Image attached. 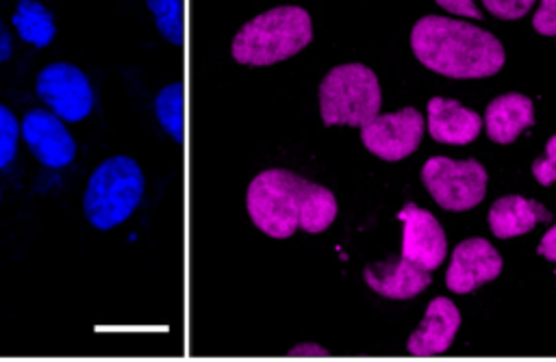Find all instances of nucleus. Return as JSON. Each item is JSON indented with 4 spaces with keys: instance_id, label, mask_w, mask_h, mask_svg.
<instances>
[{
    "instance_id": "aec40b11",
    "label": "nucleus",
    "mask_w": 556,
    "mask_h": 362,
    "mask_svg": "<svg viewBox=\"0 0 556 362\" xmlns=\"http://www.w3.org/2000/svg\"><path fill=\"white\" fill-rule=\"evenodd\" d=\"M17 134H20V124L13 111L0 104V169L13 160L17 152Z\"/></svg>"
},
{
    "instance_id": "0eeeda50",
    "label": "nucleus",
    "mask_w": 556,
    "mask_h": 362,
    "mask_svg": "<svg viewBox=\"0 0 556 362\" xmlns=\"http://www.w3.org/2000/svg\"><path fill=\"white\" fill-rule=\"evenodd\" d=\"M39 100L63 121H80L93 108V89L83 69L72 63H50L37 74Z\"/></svg>"
},
{
    "instance_id": "423d86ee",
    "label": "nucleus",
    "mask_w": 556,
    "mask_h": 362,
    "mask_svg": "<svg viewBox=\"0 0 556 362\" xmlns=\"http://www.w3.org/2000/svg\"><path fill=\"white\" fill-rule=\"evenodd\" d=\"M421 182L445 210H469L486 193V169L478 160L432 156L421 167Z\"/></svg>"
},
{
    "instance_id": "a211bd4d",
    "label": "nucleus",
    "mask_w": 556,
    "mask_h": 362,
    "mask_svg": "<svg viewBox=\"0 0 556 362\" xmlns=\"http://www.w3.org/2000/svg\"><path fill=\"white\" fill-rule=\"evenodd\" d=\"M154 115L161 128L176 141H185V85L180 80L165 85L154 98Z\"/></svg>"
},
{
    "instance_id": "f3484780",
    "label": "nucleus",
    "mask_w": 556,
    "mask_h": 362,
    "mask_svg": "<svg viewBox=\"0 0 556 362\" xmlns=\"http://www.w3.org/2000/svg\"><path fill=\"white\" fill-rule=\"evenodd\" d=\"M11 24L17 35L35 48L50 46L56 35L54 15L37 0H17Z\"/></svg>"
},
{
    "instance_id": "393cba45",
    "label": "nucleus",
    "mask_w": 556,
    "mask_h": 362,
    "mask_svg": "<svg viewBox=\"0 0 556 362\" xmlns=\"http://www.w3.org/2000/svg\"><path fill=\"white\" fill-rule=\"evenodd\" d=\"M539 254L545 256L547 260L556 262V223L543 234V238L539 243Z\"/></svg>"
},
{
    "instance_id": "f03ea898",
    "label": "nucleus",
    "mask_w": 556,
    "mask_h": 362,
    "mask_svg": "<svg viewBox=\"0 0 556 362\" xmlns=\"http://www.w3.org/2000/svg\"><path fill=\"white\" fill-rule=\"evenodd\" d=\"M415 56L450 78H484L504 65V46L486 30L441 15L417 20L410 33Z\"/></svg>"
},
{
    "instance_id": "6e6552de",
    "label": "nucleus",
    "mask_w": 556,
    "mask_h": 362,
    "mask_svg": "<svg viewBox=\"0 0 556 362\" xmlns=\"http://www.w3.org/2000/svg\"><path fill=\"white\" fill-rule=\"evenodd\" d=\"M424 134V117L408 106L397 113L376 115L361 126L363 145L382 160H400L413 154Z\"/></svg>"
},
{
    "instance_id": "9d476101",
    "label": "nucleus",
    "mask_w": 556,
    "mask_h": 362,
    "mask_svg": "<svg viewBox=\"0 0 556 362\" xmlns=\"http://www.w3.org/2000/svg\"><path fill=\"white\" fill-rule=\"evenodd\" d=\"M397 219L404 223L402 256L426 271L437 269L447 254V243L434 215L415 204H406Z\"/></svg>"
},
{
    "instance_id": "4be33fe9",
    "label": "nucleus",
    "mask_w": 556,
    "mask_h": 362,
    "mask_svg": "<svg viewBox=\"0 0 556 362\" xmlns=\"http://www.w3.org/2000/svg\"><path fill=\"white\" fill-rule=\"evenodd\" d=\"M534 0H482L486 11L500 20H517L530 11Z\"/></svg>"
},
{
    "instance_id": "b1692460",
    "label": "nucleus",
    "mask_w": 556,
    "mask_h": 362,
    "mask_svg": "<svg viewBox=\"0 0 556 362\" xmlns=\"http://www.w3.org/2000/svg\"><path fill=\"white\" fill-rule=\"evenodd\" d=\"M434 2L456 15H465V17H473V20L482 17V13L476 9L473 0H434Z\"/></svg>"
},
{
    "instance_id": "7ed1b4c3",
    "label": "nucleus",
    "mask_w": 556,
    "mask_h": 362,
    "mask_svg": "<svg viewBox=\"0 0 556 362\" xmlns=\"http://www.w3.org/2000/svg\"><path fill=\"white\" fill-rule=\"evenodd\" d=\"M313 41L311 15L295 4L274 7L245 22L230 46L241 65L263 67L285 61Z\"/></svg>"
},
{
    "instance_id": "bb28decb",
    "label": "nucleus",
    "mask_w": 556,
    "mask_h": 362,
    "mask_svg": "<svg viewBox=\"0 0 556 362\" xmlns=\"http://www.w3.org/2000/svg\"><path fill=\"white\" fill-rule=\"evenodd\" d=\"M291 355H315V358H321V355H328V351L324 347H319V345L306 342V345H295L291 349Z\"/></svg>"
},
{
    "instance_id": "6ab92c4d",
    "label": "nucleus",
    "mask_w": 556,
    "mask_h": 362,
    "mask_svg": "<svg viewBox=\"0 0 556 362\" xmlns=\"http://www.w3.org/2000/svg\"><path fill=\"white\" fill-rule=\"evenodd\" d=\"M148 9L154 15L159 35L174 43H185V0H146Z\"/></svg>"
},
{
    "instance_id": "20e7f679",
    "label": "nucleus",
    "mask_w": 556,
    "mask_h": 362,
    "mask_svg": "<svg viewBox=\"0 0 556 362\" xmlns=\"http://www.w3.org/2000/svg\"><path fill=\"white\" fill-rule=\"evenodd\" d=\"M143 191L146 178L135 158H104L89 176L83 195L85 217L96 230H113L132 215Z\"/></svg>"
},
{
    "instance_id": "a878e982",
    "label": "nucleus",
    "mask_w": 556,
    "mask_h": 362,
    "mask_svg": "<svg viewBox=\"0 0 556 362\" xmlns=\"http://www.w3.org/2000/svg\"><path fill=\"white\" fill-rule=\"evenodd\" d=\"M11 50H13V43H11L9 28H7L4 22L0 20V63H4V61L11 56Z\"/></svg>"
},
{
    "instance_id": "5701e85b",
    "label": "nucleus",
    "mask_w": 556,
    "mask_h": 362,
    "mask_svg": "<svg viewBox=\"0 0 556 362\" xmlns=\"http://www.w3.org/2000/svg\"><path fill=\"white\" fill-rule=\"evenodd\" d=\"M532 26L541 35H556V0H541L539 11L532 17Z\"/></svg>"
},
{
    "instance_id": "2eb2a0df",
    "label": "nucleus",
    "mask_w": 556,
    "mask_h": 362,
    "mask_svg": "<svg viewBox=\"0 0 556 362\" xmlns=\"http://www.w3.org/2000/svg\"><path fill=\"white\" fill-rule=\"evenodd\" d=\"M486 134L495 143H513L523 128L534 124V106L521 93H504L491 100L484 113Z\"/></svg>"
},
{
    "instance_id": "39448f33",
    "label": "nucleus",
    "mask_w": 556,
    "mask_h": 362,
    "mask_svg": "<svg viewBox=\"0 0 556 362\" xmlns=\"http://www.w3.org/2000/svg\"><path fill=\"white\" fill-rule=\"evenodd\" d=\"M376 74L361 63L332 67L319 85V113L326 126H363L380 111Z\"/></svg>"
},
{
    "instance_id": "f257e3e1",
    "label": "nucleus",
    "mask_w": 556,
    "mask_h": 362,
    "mask_svg": "<svg viewBox=\"0 0 556 362\" xmlns=\"http://www.w3.org/2000/svg\"><path fill=\"white\" fill-rule=\"evenodd\" d=\"M245 208L252 223L271 238L295 230L319 234L337 217L334 193L287 169H265L248 184Z\"/></svg>"
},
{
    "instance_id": "dca6fc26",
    "label": "nucleus",
    "mask_w": 556,
    "mask_h": 362,
    "mask_svg": "<svg viewBox=\"0 0 556 362\" xmlns=\"http://www.w3.org/2000/svg\"><path fill=\"white\" fill-rule=\"evenodd\" d=\"M545 208L521 195L500 197L489 210V225L497 238H510L530 232L539 221H547Z\"/></svg>"
},
{
    "instance_id": "412c9836",
    "label": "nucleus",
    "mask_w": 556,
    "mask_h": 362,
    "mask_svg": "<svg viewBox=\"0 0 556 362\" xmlns=\"http://www.w3.org/2000/svg\"><path fill=\"white\" fill-rule=\"evenodd\" d=\"M532 173H534L536 182L543 184V186L556 182V134L549 137L547 147H545V156L536 158L532 163Z\"/></svg>"
},
{
    "instance_id": "4468645a",
    "label": "nucleus",
    "mask_w": 556,
    "mask_h": 362,
    "mask_svg": "<svg viewBox=\"0 0 556 362\" xmlns=\"http://www.w3.org/2000/svg\"><path fill=\"white\" fill-rule=\"evenodd\" d=\"M369 288L389 299H408L421 293L430 284V273L408 258H400L393 262L371 264L363 271Z\"/></svg>"
},
{
    "instance_id": "1a4fd4ad",
    "label": "nucleus",
    "mask_w": 556,
    "mask_h": 362,
    "mask_svg": "<svg viewBox=\"0 0 556 362\" xmlns=\"http://www.w3.org/2000/svg\"><path fill=\"white\" fill-rule=\"evenodd\" d=\"M22 137L33 156L46 167L59 169L74 160L76 143L63 119L46 108H33L22 119Z\"/></svg>"
},
{
    "instance_id": "ddd939ff",
    "label": "nucleus",
    "mask_w": 556,
    "mask_h": 362,
    "mask_svg": "<svg viewBox=\"0 0 556 362\" xmlns=\"http://www.w3.org/2000/svg\"><path fill=\"white\" fill-rule=\"evenodd\" d=\"M482 130V119L476 111L465 108L456 100L432 98L428 102V132L439 143L465 145Z\"/></svg>"
},
{
    "instance_id": "f8f14e48",
    "label": "nucleus",
    "mask_w": 556,
    "mask_h": 362,
    "mask_svg": "<svg viewBox=\"0 0 556 362\" xmlns=\"http://www.w3.org/2000/svg\"><path fill=\"white\" fill-rule=\"evenodd\" d=\"M460 325L458 308L447 297H434L424 314V321L408 338V351L413 355H434L447 351L454 334Z\"/></svg>"
},
{
    "instance_id": "9b49d317",
    "label": "nucleus",
    "mask_w": 556,
    "mask_h": 362,
    "mask_svg": "<svg viewBox=\"0 0 556 362\" xmlns=\"http://www.w3.org/2000/svg\"><path fill=\"white\" fill-rule=\"evenodd\" d=\"M502 271V258L484 238H467L452 251L445 284L452 293H469Z\"/></svg>"
}]
</instances>
